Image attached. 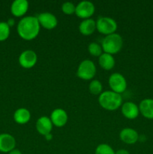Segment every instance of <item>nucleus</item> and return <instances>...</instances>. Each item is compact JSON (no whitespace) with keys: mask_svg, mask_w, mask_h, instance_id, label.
<instances>
[{"mask_svg":"<svg viewBox=\"0 0 153 154\" xmlns=\"http://www.w3.org/2000/svg\"><path fill=\"white\" fill-rule=\"evenodd\" d=\"M108 83L111 90L115 93L122 94L127 89V81L122 74L118 72L111 74L108 79Z\"/></svg>","mask_w":153,"mask_h":154,"instance_id":"nucleus-6","label":"nucleus"},{"mask_svg":"<svg viewBox=\"0 0 153 154\" xmlns=\"http://www.w3.org/2000/svg\"><path fill=\"white\" fill-rule=\"evenodd\" d=\"M30 119H31V113L26 108H18L14 113V120L18 124H26L28 123Z\"/></svg>","mask_w":153,"mask_h":154,"instance_id":"nucleus-18","label":"nucleus"},{"mask_svg":"<svg viewBox=\"0 0 153 154\" xmlns=\"http://www.w3.org/2000/svg\"><path fill=\"white\" fill-rule=\"evenodd\" d=\"M122 115L129 120H134L139 116V106L133 102H126L122 103L121 106Z\"/></svg>","mask_w":153,"mask_h":154,"instance_id":"nucleus-11","label":"nucleus"},{"mask_svg":"<svg viewBox=\"0 0 153 154\" xmlns=\"http://www.w3.org/2000/svg\"><path fill=\"white\" fill-rule=\"evenodd\" d=\"M88 90L92 94L99 96L103 92V86L101 82L98 80H92L88 85Z\"/></svg>","mask_w":153,"mask_h":154,"instance_id":"nucleus-20","label":"nucleus"},{"mask_svg":"<svg viewBox=\"0 0 153 154\" xmlns=\"http://www.w3.org/2000/svg\"><path fill=\"white\" fill-rule=\"evenodd\" d=\"M38 56L32 50H26L22 51L19 57V63L24 69H32L36 65Z\"/></svg>","mask_w":153,"mask_h":154,"instance_id":"nucleus-8","label":"nucleus"},{"mask_svg":"<svg viewBox=\"0 0 153 154\" xmlns=\"http://www.w3.org/2000/svg\"><path fill=\"white\" fill-rule=\"evenodd\" d=\"M117 28L116 21L110 17H100L96 21V29L105 35L115 33Z\"/></svg>","mask_w":153,"mask_h":154,"instance_id":"nucleus-5","label":"nucleus"},{"mask_svg":"<svg viewBox=\"0 0 153 154\" xmlns=\"http://www.w3.org/2000/svg\"><path fill=\"white\" fill-rule=\"evenodd\" d=\"M96 66L90 60H84L78 66L76 75L78 78L85 81L92 80L96 75Z\"/></svg>","mask_w":153,"mask_h":154,"instance_id":"nucleus-4","label":"nucleus"},{"mask_svg":"<svg viewBox=\"0 0 153 154\" xmlns=\"http://www.w3.org/2000/svg\"><path fill=\"white\" fill-rule=\"evenodd\" d=\"M7 23L10 27L13 26L15 24L14 19H13V18H10V19H8V20L7 21Z\"/></svg>","mask_w":153,"mask_h":154,"instance_id":"nucleus-26","label":"nucleus"},{"mask_svg":"<svg viewBox=\"0 0 153 154\" xmlns=\"http://www.w3.org/2000/svg\"><path fill=\"white\" fill-rule=\"evenodd\" d=\"M10 27L7 22H0V42H4L10 35Z\"/></svg>","mask_w":153,"mask_h":154,"instance_id":"nucleus-22","label":"nucleus"},{"mask_svg":"<svg viewBox=\"0 0 153 154\" xmlns=\"http://www.w3.org/2000/svg\"><path fill=\"white\" fill-rule=\"evenodd\" d=\"M16 140L14 137L8 133L0 134V152L8 153L15 149Z\"/></svg>","mask_w":153,"mask_h":154,"instance_id":"nucleus-12","label":"nucleus"},{"mask_svg":"<svg viewBox=\"0 0 153 154\" xmlns=\"http://www.w3.org/2000/svg\"><path fill=\"white\" fill-rule=\"evenodd\" d=\"M28 2L27 0H14L10 5V12L16 17H20L26 14L28 9Z\"/></svg>","mask_w":153,"mask_h":154,"instance_id":"nucleus-14","label":"nucleus"},{"mask_svg":"<svg viewBox=\"0 0 153 154\" xmlns=\"http://www.w3.org/2000/svg\"><path fill=\"white\" fill-rule=\"evenodd\" d=\"M62 11L64 14L71 15L75 14L76 5L71 2H65L62 5Z\"/></svg>","mask_w":153,"mask_h":154,"instance_id":"nucleus-24","label":"nucleus"},{"mask_svg":"<svg viewBox=\"0 0 153 154\" xmlns=\"http://www.w3.org/2000/svg\"><path fill=\"white\" fill-rule=\"evenodd\" d=\"M50 118L53 126L56 127H63L67 123L68 116L67 112L62 108H56L52 111Z\"/></svg>","mask_w":153,"mask_h":154,"instance_id":"nucleus-10","label":"nucleus"},{"mask_svg":"<svg viewBox=\"0 0 153 154\" xmlns=\"http://www.w3.org/2000/svg\"><path fill=\"white\" fill-rule=\"evenodd\" d=\"M8 154H22V152L20 151V150H18V149H14L13 150H11L10 152H9Z\"/></svg>","mask_w":153,"mask_h":154,"instance_id":"nucleus-27","label":"nucleus"},{"mask_svg":"<svg viewBox=\"0 0 153 154\" xmlns=\"http://www.w3.org/2000/svg\"><path fill=\"white\" fill-rule=\"evenodd\" d=\"M52 123L50 118L46 116L39 117L36 121V129L40 135H46L47 134L51 133L52 129Z\"/></svg>","mask_w":153,"mask_h":154,"instance_id":"nucleus-13","label":"nucleus"},{"mask_svg":"<svg viewBox=\"0 0 153 154\" xmlns=\"http://www.w3.org/2000/svg\"><path fill=\"white\" fill-rule=\"evenodd\" d=\"M88 51L92 56L96 57H99L103 54L101 45L97 42H91L88 46Z\"/></svg>","mask_w":153,"mask_h":154,"instance_id":"nucleus-21","label":"nucleus"},{"mask_svg":"<svg viewBox=\"0 0 153 154\" xmlns=\"http://www.w3.org/2000/svg\"><path fill=\"white\" fill-rule=\"evenodd\" d=\"M140 113L144 117L153 120V99H144L140 102Z\"/></svg>","mask_w":153,"mask_h":154,"instance_id":"nucleus-16","label":"nucleus"},{"mask_svg":"<svg viewBox=\"0 0 153 154\" xmlns=\"http://www.w3.org/2000/svg\"><path fill=\"white\" fill-rule=\"evenodd\" d=\"M40 25L37 17L26 16L20 20L17 23V33L21 38L26 41L33 40L40 32Z\"/></svg>","mask_w":153,"mask_h":154,"instance_id":"nucleus-1","label":"nucleus"},{"mask_svg":"<svg viewBox=\"0 0 153 154\" xmlns=\"http://www.w3.org/2000/svg\"><path fill=\"white\" fill-rule=\"evenodd\" d=\"M37 18L40 25L46 29H53L58 25L57 17L50 12H42L38 15Z\"/></svg>","mask_w":153,"mask_h":154,"instance_id":"nucleus-9","label":"nucleus"},{"mask_svg":"<svg viewBox=\"0 0 153 154\" xmlns=\"http://www.w3.org/2000/svg\"><path fill=\"white\" fill-rule=\"evenodd\" d=\"M98 63L100 67L104 70H111L115 66L116 61L113 55L106 53H103L98 57Z\"/></svg>","mask_w":153,"mask_h":154,"instance_id":"nucleus-19","label":"nucleus"},{"mask_svg":"<svg viewBox=\"0 0 153 154\" xmlns=\"http://www.w3.org/2000/svg\"><path fill=\"white\" fill-rule=\"evenodd\" d=\"M95 11V6L92 2L88 0H83L76 5L75 14L82 20L90 18Z\"/></svg>","mask_w":153,"mask_h":154,"instance_id":"nucleus-7","label":"nucleus"},{"mask_svg":"<svg viewBox=\"0 0 153 154\" xmlns=\"http://www.w3.org/2000/svg\"><path fill=\"white\" fill-rule=\"evenodd\" d=\"M100 45L104 53L113 55L122 50L123 46V39L118 33H112L108 35H105L102 39Z\"/></svg>","mask_w":153,"mask_h":154,"instance_id":"nucleus-3","label":"nucleus"},{"mask_svg":"<svg viewBox=\"0 0 153 154\" xmlns=\"http://www.w3.org/2000/svg\"><path fill=\"white\" fill-rule=\"evenodd\" d=\"M94 154H116V152L109 144H100L96 147Z\"/></svg>","mask_w":153,"mask_h":154,"instance_id":"nucleus-23","label":"nucleus"},{"mask_svg":"<svg viewBox=\"0 0 153 154\" xmlns=\"http://www.w3.org/2000/svg\"><path fill=\"white\" fill-rule=\"evenodd\" d=\"M96 30V21L92 18L82 20L79 25V31L83 35H90Z\"/></svg>","mask_w":153,"mask_h":154,"instance_id":"nucleus-17","label":"nucleus"},{"mask_svg":"<svg viewBox=\"0 0 153 154\" xmlns=\"http://www.w3.org/2000/svg\"><path fill=\"white\" fill-rule=\"evenodd\" d=\"M116 154H130V153L125 149H120L116 152Z\"/></svg>","mask_w":153,"mask_h":154,"instance_id":"nucleus-25","label":"nucleus"},{"mask_svg":"<svg viewBox=\"0 0 153 154\" xmlns=\"http://www.w3.org/2000/svg\"><path fill=\"white\" fill-rule=\"evenodd\" d=\"M44 137H45V139H46V141H51L52 138V135L51 133H50V134H47L46 135H45Z\"/></svg>","mask_w":153,"mask_h":154,"instance_id":"nucleus-28","label":"nucleus"},{"mask_svg":"<svg viewBox=\"0 0 153 154\" xmlns=\"http://www.w3.org/2000/svg\"><path fill=\"white\" fill-rule=\"evenodd\" d=\"M139 134L132 128H124L119 133V138L127 144H134L139 140Z\"/></svg>","mask_w":153,"mask_h":154,"instance_id":"nucleus-15","label":"nucleus"},{"mask_svg":"<svg viewBox=\"0 0 153 154\" xmlns=\"http://www.w3.org/2000/svg\"><path fill=\"white\" fill-rule=\"evenodd\" d=\"M98 103L104 109L107 111H116L122 105V97L121 94L112 90L104 91L99 95Z\"/></svg>","mask_w":153,"mask_h":154,"instance_id":"nucleus-2","label":"nucleus"}]
</instances>
